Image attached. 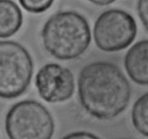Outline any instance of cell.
Listing matches in <instances>:
<instances>
[{
  "instance_id": "cell-1",
  "label": "cell",
  "mask_w": 148,
  "mask_h": 139,
  "mask_svg": "<svg viewBox=\"0 0 148 139\" xmlns=\"http://www.w3.org/2000/svg\"><path fill=\"white\" fill-rule=\"evenodd\" d=\"M77 86L82 107L98 120L115 118L130 103V83L119 67L111 62L100 61L85 65L79 74Z\"/></svg>"
},
{
  "instance_id": "cell-2",
  "label": "cell",
  "mask_w": 148,
  "mask_h": 139,
  "mask_svg": "<svg viewBox=\"0 0 148 139\" xmlns=\"http://www.w3.org/2000/svg\"><path fill=\"white\" fill-rule=\"evenodd\" d=\"M41 36L46 50L60 60H70L80 56L91 41L88 21L74 11L53 14L45 23Z\"/></svg>"
},
{
  "instance_id": "cell-3",
  "label": "cell",
  "mask_w": 148,
  "mask_h": 139,
  "mask_svg": "<svg viewBox=\"0 0 148 139\" xmlns=\"http://www.w3.org/2000/svg\"><path fill=\"white\" fill-rule=\"evenodd\" d=\"M4 127L9 139H51L55 130L51 114L34 100L14 104L6 114Z\"/></svg>"
},
{
  "instance_id": "cell-4",
  "label": "cell",
  "mask_w": 148,
  "mask_h": 139,
  "mask_svg": "<svg viewBox=\"0 0 148 139\" xmlns=\"http://www.w3.org/2000/svg\"><path fill=\"white\" fill-rule=\"evenodd\" d=\"M33 73L28 51L14 41H0V98H17L25 92Z\"/></svg>"
},
{
  "instance_id": "cell-5",
  "label": "cell",
  "mask_w": 148,
  "mask_h": 139,
  "mask_svg": "<svg viewBox=\"0 0 148 139\" xmlns=\"http://www.w3.org/2000/svg\"><path fill=\"white\" fill-rule=\"evenodd\" d=\"M137 32V23L130 13L111 9L101 13L97 18L93 37L98 49L114 52L130 46L135 39Z\"/></svg>"
},
{
  "instance_id": "cell-6",
  "label": "cell",
  "mask_w": 148,
  "mask_h": 139,
  "mask_svg": "<svg viewBox=\"0 0 148 139\" xmlns=\"http://www.w3.org/2000/svg\"><path fill=\"white\" fill-rule=\"evenodd\" d=\"M35 84L39 96L49 103L67 101L75 92V77L72 71L56 63L43 65L36 74Z\"/></svg>"
},
{
  "instance_id": "cell-7",
  "label": "cell",
  "mask_w": 148,
  "mask_h": 139,
  "mask_svg": "<svg viewBox=\"0 0 148 139\" xmlns=\"http://www.w3.org/2000/svg\"><path fill=\"white\" fill-rule=\"evenodd\" d=\"M124 67L130 78L139 85H148V40L133 45L124 57Z\"/></svg>"
},
{
  "instance_id": "cell-8",
  "label": "cell",
  "mask_w": 148,
  "mask_h": 139,
  "mask_svg": "<svg viewBox=\"0 0 148 139\" xmlns=\"http://www.w3.org/2000/svg\"><path fill=\"white\" fill-rule=\"evenodd\" d=\"M23 22V13L15 2L0 0V39L15 34L22 27Z\"/></svg>"
},
{
  "instance_id": "cell-9",
  "label": "cell",
  "mask_w": 148,
  "mask_h": 139,
  "mask_svg": "<svg viewBox=\"0 0 148 139\" xmlns=\"http://www.w3.org/2000/svg\"><path fill=\"white\" fill-rule=\"evenodd\" d=\"M132 122L137 131L148 138V92L134 102L132 109Z\"/></svg>"
},
{
  "instance_id": "cell-10",
  "label": "cell",
  "mask_w": 148,
  "mask_h": 139,
  "mask_svg": "<svg viewBox=\"0 0 148 139\" xmlns=\"http://www.w3.org/2000/svg\"><path fill=\"white\" fill-rule=\"evenodd\" d=\"M20 5L29 12L39 14L49 10L54 0H18Z\"/></svg>"
},
{
  "instance_id": "cell-11",
  "label": "cell",
  "mask_w": 148,
  "mask_h": 139,
  "mask_svg": "<svg viewBox=\"0 0 148 139\" xmlns=\"http://www.w3.org/2000/svg\"><path fill=\"white\" fill-rule=\"evenodd\" d=\"M137 12L143 25L148 30V0H138Z\"/></svg>"
},
{
  "instance_id": "cell-12",
  "label": "cell",
  "mask_w": 148,
  "mask_h": 139,
  "mask_svg": "<svg viewBox=\"0 0 148 139\" xmlns=\"http://www.w3.org/2000/svg\"><path fill=\"white\" fill-rule=\"evenodd\" d=\"M61 139H101L93 133L86 131H77L69 133Z\"/></svg>"
},
{
  "instance_id": "cell-13",
  "label": "cell",
  "mask_w": 148,
  "mask_h": 139,
  "mask_svg": "<svg viewBox=\"0 0 148 139\" xmlns=\"http://www.w3.org/2000/svg\"><path fill=\"white\" fill-rule=\"evenodd\" d=\"M88 1L92 3V4H96V5L105 6L112 4V3H114L116 0H88Z\"/></svg>"
}]
</instances>
